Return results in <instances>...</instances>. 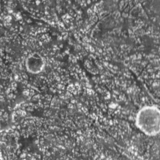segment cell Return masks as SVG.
Instances as JSON below:
<instances>
[{
  "label": "cell",
  "mask_w": 160,
  "mask_h": 160,
  "mask_svg": "<svg viewBox=\"0 0 160 160\" xmlns=\"http://www.w3.org/2000/svg\"><path fill=\"white\" fill-rule=\"evenodd\" d=\"M45 67V59L38 52H32L26 58L25 68L27 71L31 74H39L44 70Z\"/></svg>",
  "instance_id": "cell-2"
},
{
  "label": "cell",
  "mask_w": 160,
  "mask_h": 160,
  "mask_svg": "<svg viewBox=\"0 0 160 160\" xmlns=\"http://www.w3.org/2000/svg\"><path fill=\"white\" fill-rule=\"evenodd\" d=\"M136 127L148 136H156L160 131V111L155 105H148L141 108L135 118Z\"/></svg>",
  "instance_id": "cell-1"
}]
</instances>
